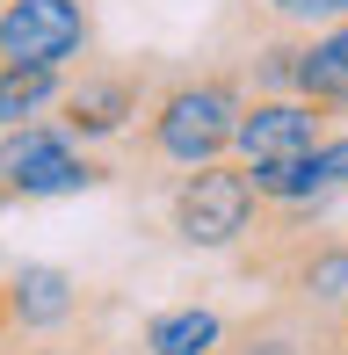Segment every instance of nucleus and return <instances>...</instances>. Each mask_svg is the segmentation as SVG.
I'll list each match as a JSON object with an SVG mask.
<instances>
[{
  "mask_svg": "<svg viewBox=\"0 0 348 355\" xmlns=\"http://www.w3.org/2000/svg\"><path fill=\"white\" fill-rule=\"evenodd\" d=\"M218 334H225V312L174 304V312H153L146 327H138V355H211Z\"/></svg>",
  "mask_w": 348,
  "mask_h": 355,
  "instance_id": "nucleus-9",
  "label": "nucleus"
},
{
  "mask_svg": "<svg viewBox=\"0 0 348 355\" xmlns=\"http://www.w3.org/2000/svg\"><path fill=\"white\" fill-rule=\"evenodd\" d=\"M94 51V0H8L0 8V66H80Z\"/></svg>",
  "mask_w": 348,
  "mask_h": 355,
  "instance_id": "nucleus-4",
  "label": "nucleus"
},
{
  "mask_svg": "<svg viewBox=\"0 0 348 355\" xmlns=\"http://www.w3.org/2000/svg\"><path fill=\"white\" fill-rule=\"evenodd\" d=\"M153 87H160V58H80V66H66V80H58L51 123L73 145L116 138V131H131L146 116Z\"/></svg>",
  "mask_w": 348,
  "mask_h": 355,
  "instance_id": "nucleus-2",
  "label": "nucleus"
},
{
  "mask_svg": "<svg viewBox=\"0 0 348 355\" xmlns=\"http://www.w3.org/2000/svg\"><path fill=\"white\" fill-rule=\"evenodd\" d=\"M0 8H8V0H0Z\"/></svg>",
  "mask_w": 348,
  "mask_h": 355,
  "instance_id": "nucleus-13",
  "label": "nucleus"
},
{
  "mask_svg": "<svg viewBox=\"0 0 348 355\" xmlns=\"http://www.w3.org/2000/svg\"><path fill=\"white\" fill-rule=\"evenodd\" d=\"M58 80L66 73H51V66H0V131H8V123H29V116H51Z\"/></svg>",
  "mask_w": 348,
  "mask_h": 355,
  "instance_id": "nucleus-10",
  "label": "nucleus"
},
{
  "mask_svg": "<svg viewBox=\"0 0 348 355\" xmlns=\"http://www.w3.org/2000/svg\"><path fill=\"white\" fill-rule=\"evenodd\" d=\"M247 87L232 66H203V73H160L138 131V159L153 167H203V159H225L232 145V116H240Z\"/></svg>",
  "mask_w": 348,
  "mask_h": 355,
  "instance_id": "nucleus-1",
  "label": "nucleus"
},
{
  "mask_svg": "<svg viewBox=\"0 0 348 355\" xmlns=\"http://www.w3.org/2000/svg\"><path fill=\"white\" fill-rule=\"evenodd\" d=\"M312 355H348V304H334L327 319H312Z\"/></svg>",
  "mask_w": 348,
  "mask_h": 355,
  "instance_id": "nucleus-12",
  "label": "nucleus"
},
{
  "mask_svg": "<svg viewBox=\"0 0 348 355\" xmlns=\"http://www.w3.org/2000/svg\"><path fill=\"white\" fill-rule=\"evenodd\" d=\"M290 94L327 116V131H348V22H327L312 37H297V73Z\"/></svg>",
  "mask_w": 348,
  "mask_h": 355,
  "instance_id": "nucleus-6",
  "label": "nucleus"
},
{
  "mask_svg": "<svg viewBox=\"0 0 348 355\" xmlns=\"http://www.w3.org/2000/svg\"><path fill=\"white\" fill-rule=\"evenodd\" d=\"M261 218V196L247 182L240 159H203V167H182L167 196V225L182 247H203V254H232Z\"/></svg>",
  "mask_w": 348,
  "mask_h": 355,
  "instance_id": "nucleus-3",
  "label": "nucleus"
},
{
  "mask_svg": "<svg viewBox=\"0 0 348 355\" xmlns=\"http://www.w3.org/2000/svg\"><path fill=\"white\" fill-rule=\"evenodd\" d=\"M305 159H312V189H320V196H341L348 189V131H327Z\"/></svg>",
  "mask_w": 348,
  "mask_h": 355,
  "instance_id": "nucleus-11",
  "label": "nucleus"
},
{
  "mask_svg": "<svg viewBox=\"0 0 348 355\" xmlns=\"http://www.w3.org/2000/svg\"><path fill=\"white\" fill-rule=\"evenodd\" d=\"M211 355H312V319L290 304H268L254 319H225Z\"/></svg>",
  "mask_w": 348,
  "mask_h": 355,
  "instance_id": "nucleus-7",
  "label": "nucleus"
},
{
  "mask_svg": "<svg viewBox=\"0 0 348 355\" xmlns=\"http://www.w3.org/2000/svg\"><path fill=\"white\" fill-rule=\"evenodd\" d=\"M348 22V0H232V37H312Z\"/></svg>",
  "mask_w": 348,
  "mask_h": 355,
  "instance_id": "nucleus-8",
  "label": "nucleus"
},
{
  "mask_svg": "<svg viewBox=\"0 0 348 355\" xmlns=\"http://www.w3.org/2000/svg\"><path fill=\"white\" fill-rule=\"evenodd\" d=\"M327 138V116L297 94H247L240 116H232V145L225 159L240 167H261V159H290V153H312Z\"/></svg>",
  "mask_w": 348,
  "mask_h": 355,
  "instance_id": "nucleus-5",
  "label": "nucleus"
}]
</instances>
